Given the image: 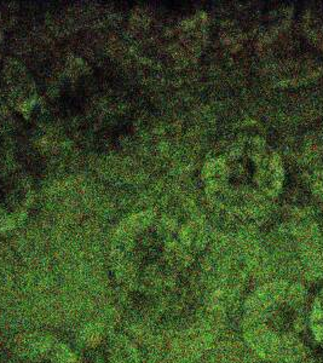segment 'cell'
Instances as JSON below:
<instances>
[{"mask_svg": "<svg viewBox=\"0 0 323 363\" xmlns=\"http://www.w3.org/2000/svg\"><path fill=\"white\" fill-rule=\"evenodd\" d=\"M314 330L321 345L323 347V294L319 296L314 311Z\"/></svg>", "mask_w": 323, "mask_h": 363, "instance_id": "obj_1", "label": "cell"}]
</instances>
